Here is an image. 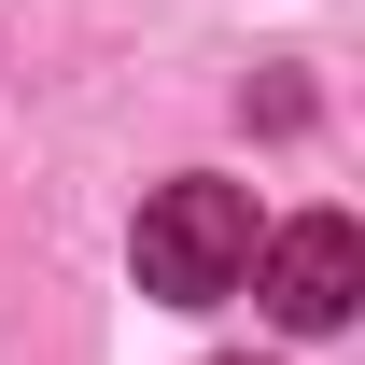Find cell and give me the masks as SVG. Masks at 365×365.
Instances as JSON below:
<instances>
[{
    "label": "cell",
    "instance_id": "cell-2",
    "mask_svg": "<svg viewBox=\"0 0 365 365\" xmlns=\"http://www.w3.org/2000/svg\"><path fill=\"white\" fill-rule=\"evenodd\" d=\"M239 281H253L295 337H337L351 295H365V225H351V211H295L281 239H253V267H239Z\"/></svg>",
    "mask_w": 365,
    "mask_h": 365
},
{
    "label": "cell",
    "instance_id": "cell-1",
    "mask_svg": "<svg viewBox=\"0 0 365 365\" xmlns=\"http://www.w3.org/2000/svg\"><path fill=\"white\" fill-rule=\"evenodd\" d=\"M239 267H253V182L182 169V182H155V197H140V295L211 309V295H239Z\"/></svg>",
    "mask_w": 365,
    "mask_h": 365
}]
</instances>
